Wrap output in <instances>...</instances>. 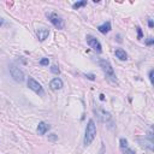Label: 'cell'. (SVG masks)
Wrapping results in <instances>:
<instances>
[{
    "instance_id": "6da1fadb",
    "label": "cell",
    "mask_w": 154,
    "mask_h": 154,
    "mask_svg": "<svg viewBox=\"0 0 154 154\" xmlns=\"http://www.w3.org/2000/svg\"><path fill=\"white\" fill-rule=\"evenodd\" d=\"M96 135V126L93 119H89L88 125L85 128V135H84V146H89L95 138Z\"/></svg>"
},
{
    "instance_id": "7a4b0ae2",
    "label": "cell",
    "mask_w": 154,
    "mask_h": 154,
    "mask_svg": "<svg viewBox=\"0 0 154 154\" xmlns=\"http://www.w3.org/2000/svg\"><path fill=\"white\" fill-rule=\"evenodd\" d=\"M99 64H100V66H101L102 71L106 73V77H109L111 81L116 82L117 78H116V73H115V70H113V68H112V65L109 62H107V60H105V59L100 60Z\"/></svg>"
},
{
    "instance_id": "3957f363",
    "label": "cell",
    "mask_w": 154,
    "mask_h": 154,
    "mask_svg": "<svg viewBox=\"0 0 154 154\" xmlns=\"http://www.w3.org/2000/svg\"><path fill=\"white\" fill-rule=\"evenodd\" d=\"M47 18L50 19V22L54 25L57 29H63L64 28V21L62 19V17L58 15V13H56V12H48L47 13Z\"/></svg>"
},
{
    "instance_id": "277c9868",
    "label": "cell",
    "mask_w": 154,
    "mask_h": 154,
    "mask_svg": "<svg viewBox=\"0 0 154 154\" xmlns=\"http://www.w3.org/2000/svg\"><path fill=\"white\" fill-rule=\"evenodd\" d=\"M10 73H11L12 78L15 79L16 82H22L23 79H24L23 71L19 69V68H17V66H15V65H11L10 66Z\"/></svg>"
},
{
    "instance_id": "5b68a950",
    "label": "cell",
    "mask_w": 154,
    "mask_h": 154,
    "mask_svg": "<svg viewBox=\"0 0 154 154\" xmlns=\"http://www.w3.org/2000/svg\"><path fill=\"white\" fill-rule=\"evenodd\" d=\"M28 87L33 92H35L36 94H39V95H43L45 94L43 88L41 87V84H40L37 81H35L34 78H29L28 79Z\"/></svg>"
},
{
    "instance_id": "8992f818",
    "label": "cell",
    "mask_w": 154,
    "mask_h": 154,
    "mask_svg": "<svg viewBox=\"0 0 154 154\" xmlns=\"http://www.w3.org/2000/svg\"><path fill=\"white\" fill-rule=\"evenodd\" d=\"M87 42H88V45L90 46V47L94 50V51H96L98 53H101V51H102V47H101V43H100L99 41H98V39L96 37H94V36H92V35H87Z\"/></svg>"
},
{
    "instance_id": "52a82bcc",
    "label": "cell",
    "mask_w": 154,
    "mask_h": 154,
    "mask_svg": "<svg viewBox=\"0 0 154 154\" xmlns=\"http://www.w3.org/2000/svg\"><path fill=\"white\" fill-rule=\"evenodd\" d=\"M95 113L101 122H107V120L111 119V115L109 112H106L105 110H95Z\"/></svg>"
},
{
    "instance_id": "ba28073f",
    "label": "cell",
    "mask_w": 154,
    "mask_h": 154,
    "mask_svg": "<svg viewBox=\"0 0 154 154\" xmlns=\"http://www.w3.org/2000/svg\"><path fill=\"white\" fill-rule=\"evenodd\" d=\"M36 34H37V37H39L40 41H45V40L47 39L48 35H50V29H47V28H40V29H37Z\"/></svg>"
},
{
    "instance_id": "9c48e42d",
    "label": "cell",
    "mask_w": 154,
    "mask_h": 154,
    "mask_svg": "<svg viewBox=\"0 0 154 154\" xmlns=\"http://www.w3.org/2000/svg\"><path fill=\"white\" fill-rule=\"evenodd\" d=\"M50 87H51V89H53V90H59V89L63 88V81L60 78H54V79H52L51 81Z\"/></svg>"
},
{
    "instance_id": "30bf717a",
    "label": "cell",
    "mask_w": 154,
    "mask_h": 154,
    "mask_svg": "<svg viewBox=\"0 0 154 154\" xmlns=\"http://www.w3.org/2000/svg\"><path fill=\"white\" fill-rule=\"evenodd\" d=\"M50 128H51V126L47 123L40 122L39 125H37V132H39V135H45V134L50 130Z\"/></svg>"
},
{
    "instance_id": "8fae6325",
    "label": "cell",
    "mask_w": 154,
    "mask_h": 154,
    "mask_svg": "<svg viewBox=\"0 0 154 154\" xmlns=\"http://www.w3.org/2000/svg\"><path fill=\"white\" fill-rule=\"evenodd\" d=\"M98 30L101 33V34H107V33L111 30V23L110 22H105L104 24L98 26Z\"/></svg>"
},
{
    "instance_id": "7c38bea8",
    "label": "cell",
    "mask_w": 154,
    "mask_h": 154,
    "mask_svg": "<svg viewBox=\"0 0 154 154\" xmlns=\"http://www.w3.org/2000/svg\"><path fill=\"white\" fill-rule=\"evenodd\" d=\"M115 54L120 60H126V59H128V54H126V52L124 50H122V48H117L116 52H115Z\"/></svg>"
},
{
    "instance_id": "4fadbf2b",
    "label": "cell",
    "mask_w": 154,
    "mask_h": 154,
    "mask_svg": "<svg viewBox=\"0 0 154 154\" xmlns=\"http://www.w3.org/2000/svg\"><path fill=\"white\" fill-rule=\"evenodd\" d=\"M142 143V146H145V147H147V148H149L151 151H153L154 149V147H153V142H152V140H141V141H140Z\"/></svg>"
},
{
    "instance_id": "5bb4252c",
    "label": "cell",
    "mask_w": 154,
    "mask_h": 154,
    "mask_svg": "<svg viewBox=\"0 0 154 154\" xmlns=\"http://www.w3.org/2000/svg\"><path fill=\"white\" fill-rule=\"evenodd\" d=\"M87 5V1L85 0H83V1H78V3H75L72 5V7L75 9V10H77V9H79V7H82V6H85Z\"/></svg>"
},
{
    "instance_id": "9a60e30c",
    "label": "cell",
    "mask_w": 154,
    "mask_h": 154,
    "mask_svg": "<svg viewBox=\"0 0 154 154\" xmlns=\"http://www.w3.org/2000/svg\"><path fill=\"white\" fill-rule=\"evenodd\" d=\"M119 143H120V148H126V147H129L128 146V141H126L125 138H120V141H119Z\"/></svg>"
},
{
    "instance_id": "2e32d148",
    "label": "cell",
    "mask_w": 154,
    "mask_h": 154,
    "mask_svg": "<svg viewBox=\"0 0 154 154\" xmlns=\"http://www.w3.org/2000/svg\"><path fill=\"white\" fill-rule=\"evenodd\" d=\"M51 72H53V73H56V75H59L60 73V70L58 69V66H56V65H53L52 68H51Z\"/></svg>"
},
{
    "instance_id": "e0dca14e",
    "label": "cell",
    "mask_w": 154,
    "mask_h": 154,
    "mask_svg": "<svg viewBox=\"0 0 154 154\" xmlns=\"http://www.w3.org/2000/svg\"><path fill=\"white\" fill-rule=\"evenodd\" d=\"M122 151H123V153H124V154H135V151L130 149L129 147H126V148H123Z\"/></svg>"
},
{
    "instance_id": "ac0fdd59",
    "label": "cell",
    "mask_w": 154,
    "mask_h": 154,
    "mask_svg": "<svg viewBox=\"0 0 154 154\" xmlns=\"http://www.w3.org/2000/svg\"><path fill=\"white\" fill-rule=\"evenodd\" d=\"M48 63H50L48 58H43V59L40 60V64H41V65H48Z\"/></svg>"
},
{
    "instance_id": "d6986e66",
    "label": "cell",
    "mask_w": 154,
    "mask_h": 154,
    "mask_svg": "<svg viewBox=\"0 0 154 154\" xmlns=\"http://www.w3.org/2000/svg\"><path fill=\"white\" fill-rule=\"evenodd\" d=\"M136 30H137V37H138V39H142V30H141V28H140V26H137Z\"/></svg>"
},
{
    "instance_id": "ffe728a7",
    "label": "cell",
    "mask_w": 154,
    "mask_h": 154,
    "mask_svg": "<svg viewBox=\"0 0 154 154\" xmlns=\"http://www.w3.org/2000/svg\"><path fill=\"white\" fill-rule=\"evenodd\" d=\"M153 42H154V39H153V37H149V39H148V40H147V41H146V43L148 45V46L153 45Z\"/></svg>"
},
{
    "instance_id": "44dd1931",
    "label": "cell",
    "mask_w": 154,
    "mask_h": 154,
    "mask_svg": "<svg viewBox=\"0 0 154 154\" xmlns=\"http://www.w3.org/2000/svg\"><path fill=\"white\" fill-rule=\"evenodd\" d=\"M153 72H154L153 70L149 71V79H151V82H153Z\"/></svg>"
},
{
    "instance_id": "7402d4cb",
    "label": "cell",
    "mask_w": 154,
    "mask_h": 154,
    "mask_svg": "<svg viewBox=\"0 0 154 154\" xmlns=\"http://www.w3.org/2000/svg\"><path fill=\"white\" fill-rule=\"evenodd\" d=\"M148 25L151 26V28H153V21H152V19H149V21H148Z\"/></svg>"
},
{
    "instance_id": "603a6c76",
    "label": "cell",
    "mask_w": 154,
    "mask_h": 154,
    "mask_svg": "<svg viewBox=\"0 0 154 154\" xmlns=\"http://www.w3.org/2000/svg\"><path fill=\"white\" fill-rule=\"evenodd\" d=\"M85 77H88L89 79H94V76L93 75H85Z\"/></svg>"
},
{
    "instance_id": "cb8c5ba5",
    "label": "cell",
    "mask_w": 154,
    "mask_h": 154,
    "mask_svg": "<svg viewBox=\"0 0 154 154\" xmlns=\"http://www.w3.org/2000/svg\"><path fill=\"white\" fill-rule=\"evenodd\" d=\"M1 24H3V19L0 18V26H1Z\"/></svg>"
}]
</instances>
